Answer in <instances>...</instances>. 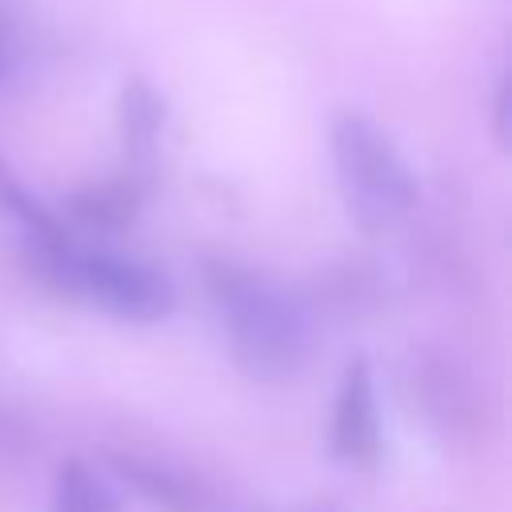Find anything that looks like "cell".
<instances>
[{
  "label": "cell",
  "mask_w": 512,
  "mask_h": 512,
  "mask_svg": "<svg viewBox=\"0 0 512 512\" xmlns=\"http://www.w3.org/2000/svg\"><path fill=\"white\" fill-rule=\"evenodd\" d=\"M508 100H512V80H508V72H500L496 92H492V136L500 148H508Z\"/></svg>",
  "instance_id": "11"
},
{
  "label": "cell",
  "mask_w": 512,
  "mask_h": 512,
  "mask_svg": "<svg viewBox=\"0 0 512 512\" xmlns=\"http://www.w3.org/2000/svg\"><path fill=\"white\" fill-rule=\"evenodd\" d=\"M0 216L16 224L20 248H32V244H60V240L72 236V232L64 228V220H60L52 208H44V204L12 176L8 164H0Z\"/></svg>",
  "instance_id": "9"
},
{
  "label": "cell",
  "mask_w": 512,
  "mask_h": 512,
  "mask_svg": "<svg viewBox=\"0 0 512 512\" xmlns=\"http://www.w3.org/2000/svg\"><path fill=\"white\" fill-rule=\"evenodd\" d=\"M204 288L244 376L288 380L300 372L308 356V312L292 292L224 256L204 264Z\"/></svg>",
  "instance_id": "1"
},
{
  "label": "cell",
  "mask_w": 512,
  "mask_h": 512,
  "mask_svg": "<svg viewBox=\"0 0 512 512\" xmlns=\"http://www.w3.org/2000/svg\"><path fill=\"white\" fill-rule=\"evenodd\" d=\"M284 512H336V508H328V504H308V508H284Z\"/></svg>",
  "instance_id": "12"
},
{
  "label": "cell",
  "mask_w": 512,
  "mask_h": 512,
  "mask_svg": "<svg viewBox=\"0 0 512 512\" xmlns=\"http://www.w3.org/2000/svg\"><path fill=\"white\" fill-rule=\"evenodd\" d=\"M328 452L352 468H372L380 460L376 376L364 356H352L340 372V388L332 400V424H328Z\"/></svg>",
  "instance_id": "4"
},
{
  "label": "cell",
  "mask_w": 512,
  "mask_h": 512,
  "mask_svg": "<svg viewBox=\"0 0 512 512\" xmlns=\"http://www.w3.org/2000/svg\"><path fill=\"white\" fill-rule=\"evenodd\" d=\"M344 212L364 236H384L416 208V176L392 136L364 112H340L328 128Z\"/></svg>",
  "instance_id": "3"
},
{
  "label": "cell",
  "mask_w": 512,
  "mask_h": 512,
  "mask_svg": "<svg viewBox=\"0 0 512 512\" xmlns=\"http://www.w3.org/2000/svg\"><path fill=\"white\" fill-rule=\"evenodd\" d=\"M112 472L128 488H136L148 504H156L164 512H220L216 492L204 480H196V476H188V472H180L172 464L144 460V456H132V452H116L112 456Z\"/></svg>",
  "instance_id": "5"
},
{
  "label": "cell",
  "mask_w": 512,
  "mask_h": 512,
  "mask_svg": "<svg viewBox=\"0 0 512 512\" xmlns=\"http://www.w3.org/2000/svg\"><path fill=\"white\" fill-rule=\"evenodd\" d=\"M24 260L52 292L84 300L128 324H156L176 308V288L160 268L112 248H84L76 236L24 248Z\"/></svg>",
  "instance_id": "2"
},
{
  "label": "cell",
  "mask_w": 512,
  "mask_h": 512,
  "mask_svg": "<svg viewBox=\"0 0 512 512\" xmlns=\"http://www.w3.org/2000/svg\"><path fill=\"white\" fill-rule=\"evenodd\" d=\"M148 184L144 176L136 172H116L108 180H96V184H84L68 196V216L76 224H88V228H100V232H116V228H128L140 208H144V196H148Z\"/></svg>",
  "instance_id": "7"
},
{
  "label": "cell",
  "mask_w": 512,
  "mask_h": 512,
  "mask_svg": "<svg viewBox=\"0 0 512 512\" xmlns=\"http://www.w3.org/2000/svg\"><path fill=\"white\" fill-rule=\"evenodd\" d=\"M416 388H420V400L424 408L432 412V420L444 428V432H460L464 424H476V388H472V376L452 364L448 356H432V360H420V372H416Z\"/></svg>",
  "instance_id": "8"
},
{
  "label": "cell",
  "mask_w": 512,
  "mask_h": 512,
  "mask_svg": "<svg viewBox=\"0 0 512 512\" xmlns=\"http://www.w3.org/2000/svg\"><path fill=\"white\" fill-rule=\"evenodd\" d=\"M52 512H124L108 480L84 460H64L52 484Z\"/></svg>",
  "instance_id": "10"
},
{
  "label": "cell",
  "mask_w": 512,
  "mask_h": 512,
  "mask_svg": "<svg viewBox=\"0 0 512 512\" xmlns=\"http://www.w3.org/2000/svg\"><path fill=\"white\" fill-rule=\"evenodd\" d=\"M160 128H164V100L156 96V88L148 80H128L116 100V132H120L128 172L152 180Z\"/></svg>",
  "instance_id": "6"
}]
</instances>
